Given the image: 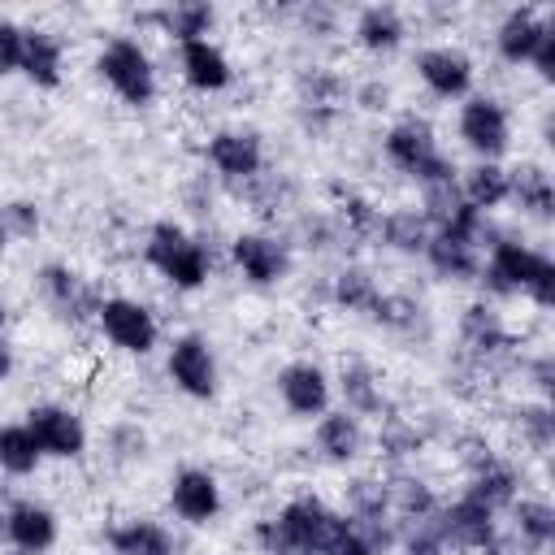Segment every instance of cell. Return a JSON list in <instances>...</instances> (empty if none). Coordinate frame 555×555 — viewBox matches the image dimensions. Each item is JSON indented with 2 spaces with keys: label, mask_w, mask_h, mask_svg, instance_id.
Returning <instances> with one entry per match:
<instances>
[{
  "label": "cell",
  "mask_w": 555,
  "mask_h": 555,
  "mask_svg": "<svg viewBox=\"0 0 555 555\" xmlns=\"http://www.w3.org/2000/svg\"><path fill=\"white\" fill-rule=\"evenodd\" d=\"M490 295H525L538 308H555V260L529 243H520L516 234H499L486 256H481V273Z\"/></svg>",
  "instance_id": "6da1fadb"
},
{
  "label": "cell",
  "mask_w": 555,
  "mask_h": 555,
  "mask_svg": "<svg viewBox=\"0 0 555 555\" xmlns=\"http://www.w3.org/2000/svg\"><path fill=\"white\" fill-rule=\"evenodd\" d=\"M343 512H334L317 494H295L278 507V516L256 525L264 555H325L343 529Z\"/></svg>",
  "instance_id": "7a4b0ae2"
},
{
  "label": "cell",
  "mask_w": 555,
  "mask_h": 555,
  "mask_svg": "<svg viewBox=\"0 0 555 555\" xmlns=\"http://www.w3.org/2000/svg\"><path fill=\"white\" fill-rule=\"evenodd\" d=\"M143 260L173 286V291H199L212 278V251L204 238H195L178 221H156L143 234Z\"/></svg>",
  "instance_id": "3957f363"
},
{
  "label": "cell",
  "mask_w": 555,
  "mask_h": 555,
  "mask_svg": "<svg viewBox=\"0 0 555 555\" xmlns=\"http://www.w3.org/2000/svg\"><path fill=\"white\" fill-rule=\"evenodd\" d=\"M382 152H386V160H390L399 173H408L421 191L460 178L455 160L438 147V134H434V126H429L425 117H399V121L382 134Z\"/></svg>",
  "instance_id": "277c9868"
},
{
  "label": "cell",
  "mask_w": 555,
  "mask_h": 555,
  "mask_svg": "<svg viewBox=\"0 0 555 555\" xmlns=\"http://www.w3.org/2000/svg\"><path fill=\"white\" fill-rule=\"evenodd\" d=\"M95 74H100V82H104L121 104H130V108H147V104L156 100V91H160V82H156V61H152V52H147L134 35H113V39H104V48L95 52Z\"/></svg>",
  "instance_id": "5b68a950"
},
{
  "label": "cell",
  "mask_w": 555,
  "mask_h": 555,
  "mask_svg": "<svg viewBox=\"0 0 555 555\" xmlns=\"http://www.w3.org/2000/svg\"><path fill=\"white\" fill-rule=\"evenodd\" d=\"M95 325L104 334L108 347L126 351V356H152L160 343V321L143 299L130 295H104L95 304Z\"/></svg>",
  "instance_id": "8992f818"
},
{
  "label": "cell",
  "mask_w": 555,
  "mask_h": 555,
  "mask_svg": "<svg viewBox=\"0 0 555 555\" xmlns=\"http://www.w3.org/2000/svg\"><path fill=\"white\" fill-rule=\"evenodd\" d=\"M455 134L477 160H503L512 147V113L494 95H468L455 113Z\"/></svg>",
  "instance_id": "52a82bcc"
},
{
  "label": "cell",
  "mask_w": 555,
  "mask_h": 555,
  "mask_svg": "<svg viewBox=\"0 0 555 555\" xmlns=\"http://www.w3.org/2000/svg\"><path fill=\"white\" fill-rule=\"evenodd\" d=\"M165 377L173 382V390H182L186 399H212L221 386V369H217V351L204 334H178L165 351Z\"/></svg>",
  "instance_id": "ba28073f"
},
{
  "label": "cell",
  "mask_w": 555,
  "mask_h": 555,
  "mask_svg": "<svg viewBox=\"0 0 555 555\" xmlns=\"http://www.w3.org/2000/svg\"><path fill=\"white\" fill-rule=\"evenodd\" d=\"M204 160H208V169H212L221 182L247 186L251 178L264 173V139H260L256 130H243V126L212 130L208 143H204Z\"/></svg>",
  "instance_id": "9c48e42d"
},
{
  "label": "cell",
  "mask_w": 555,
  "mask_h": 555,
  "mask_svg": "<svg viewBox=\"0 0 555 555\" xmlns=\"http://www.w3.org/2000/svg\"><path fill=\"white\" fill-rule=\"evenodd\" d=\"M416 78L421 87L434 95V100H468L473 95V78H477V65L464 48L455 43H429L416 52Z\"/></svg>",
  "instance_id": "30bf717a"
},
{
  "label": "cell",
  "mask_w": 555,
  "mask_h": 555,
  "mask_svg": "<svg viewBox=\"0 0 555 555\" xmlns=\"http://www.w3.org/2000/svg\"><path fill=\"white\" fill-rule=\"evenodd\" d=\"M273 386H278L282 408L291 416H299V421H317L334 403V377L317 360H291V364H282L278 377H273Z\"/></svg>",
  "instance_id": "8fae6325"
},
{
  "label": "cell",
  "mask_w": 555,
  "mask_h": 555,
  "mask_svg": "<svg viewBox=\"0 0 555 555\" xmlns=\"http://www.w3.org/2000/svg\"><path fill=\"white\" fill-rule=\"evenodd\" d=\"M438 533L447 538V546L455 551H490L499 542V512L486 507L481 499H473L468 490L455 494L451 503H442L438 512Z\"/></svg>",
  "instance_id": "7c38bea8"
},
{
  "label": "cell",
  "mask_w": 555,
  "mask_h": 555,
  "mask_svg": "<svg viewBox=\"0 0 555 555\" xmlns=\"http://www.w3.org/2000/svg\"><path fill=\"white\" fill-rule=\"evenodd\" d=\"M230 260L247 286H278L291 273V247L269 230H243L230 243Z\"/></svg>",
  "instance_id": "4fadbf2b"
},
{
  "label": "cell",
  "mask_w": 555,
  "mask_h": 555,
  "mask_svg": "<svg viewBox=\"0 0 555 555\" xmlns=\"http://www.w3.org/2000/svg\"><path fill=\"white\" fill-rule=\"evenodd\" d=\"M169 507L182 525H212L225 507V494H221V481L212 468H199V464H186L169 477Z\"/></svg>",
  "instance_id": "5bb4252c"
},
{
  "label": "cell",
  "mask_w": 555,
  "mask_h": 555,
  "mask_svg": "<svg viewBox=\"0 0 555 555\" xmlns=\"http://www.w3.org/2000/svg\"><path fill=\"white\" fill-rule=\"evenodd\" d=\"M26 429L35 434L43 460H78L87 451V425L65 403H35L26 412Z\"/></svg>",
  "instance_id": "9a60e30c"
},
{
  "label": "cell",
  "mask_w": 555,
  "mask_h": 555,
  "mask_svg": "<svg viewBox=\"0 0 555 555\" xmlns=\"http://www.w3.org/2000/svg\"><path fill=\"white\" fill-rule=\"evenodd\" d=\"M61 538V520L39 499H13L4 507V542L17 555H48Z\"/></svg>",
  "instance_id": "2e32d148"
},
{
  "label": "cell",
  "mask_w": 555,
  "mask_h": 555,
  "mask_svg": "<svg viewBox=\"0 0 555 555\" xmlns=\"http://www.w3.org/2000/svg\"><path fill=\"white\" fill-rule=\"evenodd\" d=\"M178 74L199 95H217V91H225L234 82V65H230V56H225V48L217 39L178 43Z\"/></svg>",
  "instance_id": "e0dca14e"
},
{
  "label": "cell",
  "mask_w": 555,
  "mask_h": 555,
  "mask_svg": "<svg viewBox=\"0 0 555 555\" xmlns=\"http://www.w3.org/2000/svg\"><path fill=\"white\" fill-rule=\"evenodd\" d=\"M364 425H360V416H351L347 408H330L325 416H317L312 421V447H317V455L325 460V464H334V468H347V464H356L360 455H364Z\"/></svg>",
  "instance_id": "ac0fdd59"
},
{
  "label": "cell",
  "mask_w": 555,
  "mask_h": 555,
  "mask_svg": "<svg viewBox=\"0 0 555 555\" xmlns=\"http://www.w3.org/2000/svg\"><path fill=\"white\" fill-rule=\"evenodd\" d=\"M17 74H26L43 91H56L61 78H65V39L56 30L26 26L22 30V65H17Z\"/></svg>",
  "instance_id": "d6986e66"
},
{
  "label": "cell",
  "mask_w": 555,
  "mask_h": 555,
  "mask_svg": "<svg viewBox=\"0 0 555 555\" xmlns=\"http://www.w3.org/2000/svg\"><path fill=\"white\" fill-rule=\"evenodd\" d=\"M460 343L468 347L473 360L486 364V360L512 351V330H507V321H503L486 299H477V304H468V308L460 312Z\"/></svg>",
  "instance_id": "ffe728a7"
},
{
  "label": "cell",
  "mask_w": 555,
  "mask_h": 555,
  "mask_svg": "<svg viewBox=\"0 0 555 555\" xmlns=\"http://www.w3.org/2000/svg\"><path fill=\"white\" fill-rule=\"evenodd\" d=\"M546 26H551V17H542L538 9H507L503 22L494 26V52H499V61L529 65L533 52H538V43H542V35H546Z\"/></svg>",
  "instance_id": "44dd1931"
},
{
  "label": "cell",
  "mask_w": 555,
  "mask_h": 555,
  "mask_svg": "<svg viewBox=\"0 0 555 555\" xmlns=\"http://www.w3.org/2000/svg\"><path fill=\"white\" fill-rule=\"evenodd\" d=\"M425 260L447 282H477V273H481V247L473 238H464V234H451V230H434L429 234Z\"/></svg>",
  "instance_id": "7402d4cb"
},
{
  "label": "cell",
  "mask_w": 555,
  "mask_h": 555,
  "mask_svg": "<svg viewBox=\"0 0 555 555\" xmlns=\"http://www.w3.org/2000/svg\"><path fill=\"white\" fill-rule=\"evenodd\" d=\"M334 382H338L343 408L351 416H377V421L386 416V390H382V377H377V369L369 360H360V356L343 360Z\"/></svg>",
  "instance_id": "603a6c76"
},
{
  "label": "cell",
  "mask_w": 555,
  "mask_h": 555,
  "mask_svg": "<svg viewBox=\"0 0 555 555\" xmlns=\"http://www.w3.org/2000/svg\"><path fill=\"white\" fill-rule=\"evenodd\" d=\"M455 186H460V199H464L468 208H477V212L490 217L494 208L507 204V195H512V173H507L503 160H477V165H468V169L455 178Z\"/></svg>",
  "instance_id": "cb8c5ba5"
},
{
  "label": "cell",
  "mask_w": 555,
  "mask_h": 555,
  "mask_svg": "<svg viewBox=\"0 0 555 555\" xmlns=\"http://www.w3.org/2000/svg\"><path fill=\"white\" fill-rule=\"evenodd\" d=\"M35 278H39V291H43V299H48V304H52V308H56L65 321H69V317L78 321V317H87V312L95 317V304H100V299L87 291V282H82V278H78L69 264L52 260V264H43Z\"/></svg>",
  "instance_id": "d4e9b609"
},
{
  "label": "cell",
  "mask_w": 555,
  "mask_h": 555,
  "mask_svg": "<svg viewBox=\"0 0 555 555\" xmlns=\"http://www.w3.org/2000/svg\"><path fill=\"white\" fill-rule=\"evenodd\" d=\"M351 39L364 52L386 56V52H395L408 39V22H403V13L395 4H364L356 13V22H351Z\"/></svg>",
  "instance_id": "484cf974"
},
{
  "label": "cell",
  "mask_w": 555,
  "mask_h": 555,
  "mask_svg": "<svg viewBox=\"0 0 555 555\" xmlns=\"http://www.w3.org/2000/svg\"><path fill=\"white\" fill-rule=\"evenodd\" d=\"M104 542L113 555H178L173 533L152 516H130V520L113 525L104 533Z\"/></svg>",
  "instance_id": "4316f807"
},
{
  "label": "cell",
  "mask_w": 555,
  "mask_h": 555,
  "mask_svg": "<svg viewBox=\"0 0 555 555\" xmlns=\"http://www.w3.org/2000/svg\"><path fill=\"white\" fill-rule=\"evenodd\" d=\"M507 520H512V538L520 542V551L542 555L555 542V507L546 499L516 494V503L507 507Z\"/></svg>",
  "instance_id": "83f0119b"
},
{
  "label": "cell",
  "mask_w": 555,
  "mask_h": 555,
  "mask_svg": "<svg viewBox=\"0 0 555 555\" xmlns=\"http://www.w3.org/2000/svg\"><path fill=\"white\" fill-rule=\"evenodd\" d=\"M434 225L421 217V208H386L377 221V238L399 256H425Z\"/></svg>",
  "instance_id": "f1b7e54d"
},
{
  "label": "cell",
  "mask_w": 555,
  "mask_h": 555,
  "mask_svg": "<svg viewBox=\"0 0 555 555\" xmlns=\"http://www.w3.org/2000/svg\"><path fill=\"white\" fill-rule=\"evenodd\" d=\"M507 173H512V195H507V204H516V208L529 212V217H551V212H555V182H551V173H546L542 165L525 160V165H516V169H507Z\"/></svg>",
  "instance_id": "f546056e"
},
{
  "label": "cell",
  "mask_w": 555,
  "mask_h": 555,
  "mask_svg": "<svg viewBox=\"0 0 555 555\" xmlns=\"http://www.w3.org/2000/svg\"><path fill=\"white\" fill-rule=\"evenodd\" d=\"M152 22H156V30H160V35H169L173 43H186V39H208V30H212V22H217V9H212V4L191 0V4H169V9H156V13H152Z\"/></svg>",
  "instance_id": "4dcf8cb0"
},
{
  "label": "cell",
  "mask_w": 555,
  "mask_h": 555,
  "mask_svg": "<svg viewBox=\"0 0 555 555\" xmlns=\"http://www.w3.org/2000/svg\"><path fill=\"white\" fill-rule=\"evenodd\" d=\"M39 464H43V451H39L35 434L26 429V421L0 425V473L30 477V473H39Z\"/></svg>",
  "instance_id": "1f68e13d"
},
{
  "label": "cell",
  "mask_w": 555,
  "mask_h": 555,
  "mask_svg": "<svg viewBox=\"0 0 555 555\" xmlns=\"http://www.w3.org/2000/svg\"><path fill=\"white\" fill-rule=\"evenodd\" d=\"M377 295H382L377 278H373L369 269H360V264H343V269L334 273V282H330V299H334L338 308H347V312H373Z\"/></svg>",
  "instance_id": "d6a6232c"
},
{
  "label": "cell",
  "mask_w": 555,
  "mask_h": 555,
  "mask_svg": "<svg viewBox=\"0 0 555 555\" xmlns=\"http://www.w3.org/2000/svg\"><path fill=\"white\" fill-rule=\"evenodd\" d=\"M369 317H373L377 325H386V330H399V334H412V330L421 325V317H425V308H421V304H416L412 295H395V291H382Z\"/></svg>",
  "instance_id": "836d02e7"
},
{
  "label": "cell",
  "mask_w": 555,
  "mask_h": 555,
  "mask_svg": "<svg viewBox=\"0 0 555 555\" xmlns=\"http://www.w3.org/2000/svg\"><path fill=\"white\" fill-rule=\"evenodd\" d=\"M377 442L390 460H408L416 447H421V429L403 416H382V429H377Z\"/></svg>",
  "instance_id": "e575fe53"
},
{
  "label": "cell",
  "mask_w": 555,
  "mask_h": 555,
  "mask_svg": "<svg viewBox=\"0 0 555 555\" xmlns=\"http://www.w3.org/2000/svg\"><path fill=\"white\" fill-rule=\"evenodd\" d=\"M0 225H4L9 238H35L39 225H43L39 204L35 199H9V204H0Z\"/></svg>",
  "instance_id": "d590c367"
},
{
  "label": "cell",
  "mask_w": 555,
  "mask_h": 555,
  "mask_svg": "<svg viewBox=\"0 0 555 555\" xmlns=\"http://www.w3.org/2000/svg\"><path fill=\"white\" fill-rule=\"evenodd\" d=\"M147 429L143 425H134V421H121V425H113L108 429V451H113V460H121V464H134V460H143L147 455Z\"/></svg>",
  "instance_id": "8d00e7d4"
},
{
  "label": "cell",
  "mask_w": 555,
  "mask_h": 555,
  "mask_svg": "<svg viewBox=\"0 0 555 555\" xmlns=\"http://www.w3.org/2000/svg\"><path fill=\"white\" fill-rule=\"evenodd\" d=\"M520 438H525L533 451H546V447H551V438H555V416H551L546 403L520 408Z\"/></svg>",
  "instance_id": "74e56055"
},
{
  "label": "cell",
  "mask_w": 555,
  "mask_h": 555,
  "mask_svg": "<svg viewBox=\"0 0 555 555\" xmlns=\"http://www.w3.org/2000/svg\"><path fill=\"white\" fill-rule=\"evenodd\" d=\"M399 546L403 555H451L447 538L438 533V520H425V525H412L399 533Z\"/></svg>",
  "instance_id": "f35d334b"
},
{
  "label": "cell",
  "mask_w": 555,
  "mask_h": 555,
  "mask_svg": "<svg viewBox=\"0 0 555 555\" xmlns=\"http://www.w3.org/2000/svg\"><path fill=\"white\" fill-rule=\"evenodd\" d=\"M22 30H26V26L0 17V78L17 74V65H22Z\"/></svg>",
  "instance_id": "ab89813d"
},
{
  "label": "cell",
  "mask_w": 555,
  "mask_h": 555,
  "mask_svg": "<svg viewBox=\"0 0 555 555\" xmlns=\"http://www.w3.org/2000/svg\"><path fill=\"white\" fill-rule=\"evenodd\" d=\"M533 74L542 78V82H555V22L546 26V35H542V43H538V52H533Z\"/></svg>",
  "instance_id": "60d3db41"
},
{
  "label": "cell",
  "mask_w": 555,
  "mask_h": 555,
  "mask_svg": "<svg viewBox=\"0 0 555 555\" xmlns=\"http://www.w3.org/2000/svg\"><path fill=\"white\" fill-rule=\"evenodd\" d=\"M351 100H356L360 108H369V113H382V108H390V87L377 82V78H369V82H360V87L351 91Z\"/></svg>",
  "instance_id": "b9f144b4"
},
{
  "label": "cell",
  "mask_w": 555,
  "mask_h": 555,
  "mask_svg": "<svg viewBox=\"0 0 555 555\" xmlns=\"http://www.w3.org/2000/svg\"><path fill=\"white\" fill-rule=\"evenodd\" d=\"M9 373H13V347H9V338L0 334V382H9Z\"/></svg>",
  "instance_id": "7bdbcfd3"
},
{
  "label": "cell",
  "mask_w": 555,
  "mask_h": 555,
  "mask_svg": "<svg viewBox=\"0 0 555 555\" xmlns=\"http://www.w3.org/2000/svg\"><path fill=\"white\" fill-rule=\"evenodd\" d=\"M4 247H9V234H4V225H0V256H4Z\"/></svg>",
  "instance_id": "ee69618b"
},
{
  "label": "cell",
  "mask_w": 555,
  "mask_h": 555,
  "mask_svg": "<svg viewBox=\"0 0 555 555\" xmlns=\"http://www.w3.org/2000/svg\"><path fill=\"white\" fill-rule=\"evenodd\" d=\"M0 538H4V507H0Z\"/></svg>",
  "instance_id": "f6af8a7d"
},
{
  "label": "cell",
  "mask_w": 555,
  "mask_h": 555,
  "mask_svg": "<svg viewBox=\"0 0 555 555\" xmlns=\"http://www.w3.org/2000/svg\"><path fill=\"white\" fill-rule=\"evenodd\" d=\"M0 325H4V299H0Z\"/></svg>",
  "instance_id": "bcb514c9"
}]
</instances>
